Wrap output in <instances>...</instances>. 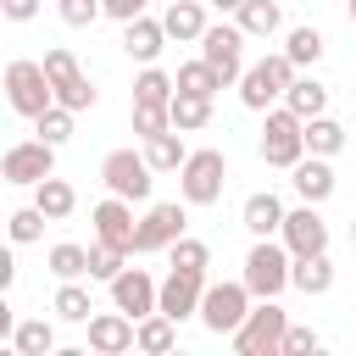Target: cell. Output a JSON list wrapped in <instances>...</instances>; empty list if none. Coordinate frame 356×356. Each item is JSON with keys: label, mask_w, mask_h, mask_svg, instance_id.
Segmentation results:
<instances>
[{"label": "cell", "mask_w": 356, "mask_h": 356, "mask_svg": "<svg viewBox=\"0 0 356 356\" xmlns=\"http://www.w3.org/2000/svg\"><path fill=\"white\" fill-rule=\"evenodd\" d=\"M106 289H111V306L128 312V317H150L161 306V278H150L145 267H122Z\"/></svg>", "instance_id": "cell-15"}, {"label": "cell", "mask_w": 356, "mask_h": 356, "mask_svg": "<svg viewBox=\"0 0 356 356\" xmlns=\"http://www.w3.org/2000/svg\"><path fill=\"white\" fill-rule=\"evenodd\" d=\"M350 250H356V217H350Z\"/></svg>", "instance_id": "cell-48"}, {"label": "cell", "mask_w": 356, "mask_h": 356, "mask_svg": "<svg viewBox=\"0 0 356 356\" xmlns=\"http://www.w3.org/2000/svg\"><path fill=\"white\" fill-rule=\"evenodd\" d=\"M44 267H50V278H56V284H61V278H89V245L61 239V245H50V250H44Z\"/></svg>", "instance_id": "cell-30"}, {"label": "cell", "mask_w": 356, "mask_h": 356, "mask_svg": "<svg viewBox=\"0 0 356 356\" xmlns=\"http://www.w3.org/2000/svg\"><path fill=\"white\" fill-rule=\"evenodd\" d=\"M56 150L61 145H50V139H11L6 145V156H0V178L6 184H17V189H33V184H44L50 172H56Z\"/></svg>", "instance_id": "cell-10"}, {"label": "cell", "mask_w": 356, "mask_h": 356, "mask_svg": "<svg viewBox=\"0 0 356 356\" xmlns=\"http://www.w3.org/2000/svg\"><path fill=\"white\" fill-rule=\"evenodd\" d=\"M11 284H17V261H11V256H0V289H11Z\"/></svg>", "instance_id": "cell-45"}, {"label": "cell", "mask_w": 356, "mask_h": 356, "mask_svg": "<svg viewBox=\"0 0 356 356\" xmlns=\"http://www.w3.org/2000/svg\"><path fill=\"white\" fill-rule=\"evenodd\" d=\"M161 50H167V22L161 17H134V22H122V56L128 61H139V67H150V61H161Z\"/></svg>", "instance_id": "cell-18"}, {"label": "cell", "mask_w": 356, "mask_h": 356, "mask_svg": "<svg viewBox=\"0 0 356 356\" xmlns=\"http://www.w3.org/2000/svg\"><path fill=\"white\" fill-rule=\"evenodd\" d=\"M278 239L289 245V256H323V250H328V217H323L312 200H300L295 211H284Z\"/></svg>", "instance_id": "cell-14"}, {"label": "cell", "mask_w": 356, "mask_h": 356, "mask_svg": "<svg viewBox=\"0 0 356 356\" xmlns=\"http://www.w3.org/2000/svg\"><path fill=\"white\" fill-rule=\"evenodd\" d=\"M39 61H44V72H50V83H56V100H61V106H72V111H95L100 89L89 83V72L78 67V56H72L67 44H50Z\"/></svg>", "instance_id": "cell-11"}, {"label": "cell", "mask_w": 356, "mask_h": 356, "mask_svg": "<svg viewBox=\"0 0 356 356\" xmlns=\"http://www.w3.org/2000/svg\"><path fill=\"white\" fill-rule=\"evenodd\" d=\"M284 328H289V312L278 300H256L250 317L228 334V345L239 356H284Z\"/></svg>", "instance_id": "cell-6"}, {"label": "cell", "mask_w": 356, "mask_h": 356, "mask_svg": "<svg viewBox=\"0 0 356 356\" xmlns=\"http://www.w3.org/2000/svg\"><path fill=\"white\" fill-rule=\"evenodd\" d=\"M161 22H167V39H178V44H200V33L211 28L206 22V0H167Z\"/></svg>", "instance_id": "cell-21"}, {"label": "cell", "mask_w": 356, "mask_h": 356, "mask_svg": "<svg viewBox=\"0 0 356 356\" xmlns=\"http://www.w3.org/2000/svg\"><path fill=\"white\" fill-rule=\"evenodd\" d=\"M172 78H178V89H184V95H211V100H217V95L228 89L206 56H195V61H178V72H172Z\"/></svg>", "instance_id": "cell-31"}, {"label": "cell", "mask_w": 356, "mask_h": 356, "mask_svg": "<svg viewBox=\"0 0 356 356\" xmlns=\"http://www.w3.org/2000/svg\"><path fill=\"white\" fill-rule=\"evenodd\" d=\"M234 22H239L250 39H278V33H284V11H278V0H245Z\"/></svg>", "instance_id": "cell-28"}, {"label": "cell", "mask_w": 356, "mask_h": 356, "mask_svg": "<svg viewBox=\"0 0 356 356\" xmlns=\"http://www.w3.org/2000/svg\"><path fill=\"white\" fill-rule=\"evenodd\" d=\"M150 11V0H106V17L111 22H134V17H145Z\"/></svg>", "instance_id": "cell-44"}, {"label": "cell", "mask_w": 356, "mask_h": 356, "mask_svg": "<svg viewBox=\"0 0 356 356\" xmlns=\"http://www.w3.org/2000/svg\"><path fill=\"white\" fill-rule=\"evenodd\" d=\"M128 117H134V134H139V139H156V134H167V128H172V106L134 100V106H128Z\"/></svg>", "instance_id": "cell-39"}, {"label": "cell", "mask_w": 356, "mask_h": 356, "mask_svg": "<svg viewBox=\"0 0 356 356\" xmlns=\"http://www.w3.org/2000/svg\"><path fill=\"white\" fill-rule=\"evenodd\" d=\"M89 222H95V239H106V245H117V250H128V256H134V234H139L134 200H122V195H111V189H106V200H95V206H89Z\"/></svg>", "instance_id": "cell-13"}, {"label": "cell", "mask_w": 356, "mask_h": 356, "mask_svg": "<svg viewBox=\"0 0 356 356\" xmlns=\"http://www.w3.org/2000/svg\"><path fill=\"white\" fill-rule=\"evenodd\" d=\"M284 200L273 195V189H256V195H245V206H239V222H245V234L250 239H273L278 228H284Z\"/></svg>", "instance_id": "cell-20"}, {"label": "cell", "mask_w": 356, "mask_h": 356, "mask_svg": "<svg viewBox=\"0 0 356 356\" xmlns=\"http://www.w3.org/2000/svg\"><path fill=\"white\" fill-rule=\"evenodd\" d=\"M289 273H295V256H289V245L273 234V239H256L250 250H245V284H250V295L256 300H278L284 289H289Z\"/></svg>", "instance_id": "cell-3"}, {"label": "cell", "mask_w": 356, "mask_h": 356, "mask_svg": "<svg viewBox=\"0 0 356 356\" xmlns=\"http://www.w3.org/2000/svg\"><path fill=\"white\" fill-rule=\"evenodd\" d=\"M289 189H295L300 200L323 206V200L339 189V178H334V156H300V161L289 167Z\"/></svg>", "instance_id": "cell-19"}, {"label": "cell", "mask_w": 356, "mask_h": 356, "mask_svg": "<svg viewBox=\"0 0 356 356\" xmlns=\"http://www.w3.org/2000/svg\"><path fill=\"white\" fill-rule=\"evenodd\" d=\"M172 95H178V78H172V72H161L156 61H150V67H139V78H134V100L172 106Z\"/></svg>", "instance_id": "cell-34"}, {"label": "cell", "mask_w": 356, "mask_h": 356, "mask_svg": "<svg viewBox=\"0 0 356 356\" xmlns=\"http://www.w3.org/2000/svg\"><path fill=\"white\" fill-rule=\"evenodd\" d=\"M284 106L300 111V117H323L328 111V83L317 72H295V83L284 89Z\"/></svg>", "instance_id": "cell-24"}, {"label": "cell", "mask_w": 356, "mask_h": 356, "mask_svg": "<svg viewBox=\"0 0 356 356\" xmlns=\"http://www.w3.org/2000/svg\"><path fill=\"white\" fill-rule=\"evenodd\" d=\"M72 128H78V111H72V106H61V100H56L50 111H39V117H33V134H39V139H50V145H67V139H72Z\"/></svg>", "instance_id": "cell-36"}, {"label": "cell", "mask_w": 356, "mask_h": 356, "mask_svg": "<svg viewBox=\"0 0 356 356\" xmlns=\"http://www.w3.org/2000/svg\"><path fill=\"white\" fill-rule=\"evenodd\" d=\"M56 17L67 28H95L106 17V0H56Z\"/></svg>", "instance_id": "cell-41"}, {"label": "cell", "mask_w": 356, "mask_h": 356, "mask_svg": "<svg viewBox=\"0 0 356 356\" xmlns=\"http://www.w3.org/2000/svg\"><path fill=\"white\" fill-rule=\"evenodd\" d=\"M222 189H228V156H222L217 145L189 150V161L178 167V195H184L189 206H217Z\"/></svg>", "instance_id": "cell-5"}, {"label": "cell", "mask_w": 356, "mask_h": 356, "mask_svg": "<svg viewBox=\"0 0 356 356\" xmlns=\"http://www.w3.org/2000/svg\"><path fill=\"white\" fill-rule=\"evenodd\" d=\"M33 206H39L50 222H67V217L78 211V189H72L67 178H56V172H50L44 184H33Z\"/></svg>", "instance_id": "cell-25"}, {"label": "cell", "mask_w": 356, "mask_h": 356, "mask_svg": "<svg viewBox=\"0 0 356 356\" xmlns=\"http://www.w3.org/2000/svg\"><path fill=\"white\" fill-rule=\"evenodd\" d=\"M11 356H56V323L50 317H22L11 328Z\"/></svg>", "instance_id": "cell-23"}, {"label": "cell", "mask_w": 356, "mask_h": 356, "mask_svg": "<svg viewBox=\"0 0 356 356\" xmlns=\"http://www.w3.org/2000/svg\"><path fill=\"white\" fill-rule=\"evenodd\" d=\"M89 350L95 356H122V350H139V317H128V312H95L89 323Z\"/></svg>", "instance_id": "cell-17"}, {"label": "cell", "mask_w": 356, "mask_h": 356, "mask_svg": "<svg viewBox=\"0 0 356 356\" xmlns=\"http://www.w3.org/2000/svg\"><path fill=\"white\" fill-rule=\"evenodd\" d=\"M300 156H306V117L278 100L273 111H261V161L278 167V172H289Z\"/></svg>", "instance_id": "cell-4"}, {"label": "cell", "mask_w": 356, "mask_h": 356, "mask_svg": "<svg viewBox=\"0 0 356 356\" xmlns=\"http://www.w3.org/2000/svg\"><path fill=\"white\" fill-rule=\"evenodd\" d=\"M345 139H350V134H345L328 111H323V117H306V156H339Z\"/></svg>", "instance_id": "cell-32"}, {"label": "cell", "mask_w": 356, "mask_h": 356, "mask_svg": "<svg viewBox=\"0 0 356 356\" xmlns=\"http://www.w3.org/2000/svg\"><path fill=\"white\" fill-rule=\"evenodd\" d=\"M6 106L17 117H28V122L56 106V83H50L44 61H33V56H11L6 61Z\"/></svg>", "instance_id": "cell-2"}, {"label": "cell", "mask_w": 356, "mask_h": 356, "mask_svg": "<svg viewBox=\"0 0 356 356\" xmlns=\"http://www.w3.org/2000/svg\"><path fill=\"white\" fill-rule=\"evenodd\" d=\"M172 345H178V323H172L167 312L139 317V350H145V356H167Z\"/></svg>", "instance_id": "cell-33"}, {"label": "cell", "mask_w": 356, "mask_h": 356, "mask_svg": "<svg viewBox=\"0 0 356 356\" xmlns=\"http://www.w3.org/2000/svg\"><path fill=\"white\" fill-rule=\"evenodd\" d=\"M295 61L284 56V50H267L261 61H250L245 67V78H239V106L245 111H273L278 100H284V89L295 83Z\"/></svg>", "instance_id": "cell-1"}, {"label": "cell", "mask_w": 356, "mask_h": 356, "mask_svg": "<svg viewBox=\"0 0 356 356\" xmlns=\"http://www.w3.org/2000/svg\"><path fill=\"white\" fill-rule=\"evenodd\" d=\"M167 267H195V273H206V267H211V245L195 239V234H184V239L167 245Z\"/></svg>", "instance_id": "cell-40"}, {"label": "cell", "mask_w": 356, "mask_h": 356, "mask_svg": "<svg viewBox=\"0 0 356 356\" xmlns=\"http://www.w3.org/2000/svg\"><path fill=\"white\" fill-rule=\"evenodd\" d=\"M211 122V95H172V128H184V134H200Z\"/></svg>", "instance_id": "cell-35"}, {"label": "cell", "mask_w": 356, "mask_h": 356, "mask_svg": "<svg viewBox=\"0 0 356 356\" xmlns=\"http://www.w3.org/2000/svg\"><path fill=\"white\" fill-rule=\"evenodd\" d=\"M50 312H56V323H89V317H95V295H89V284H78V278H61V284H56V300H50Z\"/></svg>", "instance_id": "cell-26"}, {"label": "cell", "mask_w": 356, "mask_h": 356, "mask_svg": "<svg viewBox=\"0 0 356 356\" xmlns=\"http://www.w3.org/2000/svg\"><path fill=\"white\" fill-rule=\"evenodd\" d=\"M289 289H300V295H328V289H334V261H328V250H323V256H295Z\"/></svg>", "instance_id": "cell-27"}, {"label": "cell", "mask_w": 356, "mask_h": 356, "mask_svg": "<svg viewBox=\"0 0 356 356\" xmlns=\"http://www.w3.org/2000/svg\"><path fill=\"white\" fill-rule=\"evenodd\" d=\"M345 11H350V28H356V0H345Z\"/></svg>", "instance_id": "cell-47"}, {"label": "cell", "mask_w": 356, "mask_h": 356, "mask_svg": "<svg viewBox=\"0 0 356 356\" xmlns=\"http://www.w3.org/2000/svg\"><path fill=\"white\" fill-rule=\"evenodd\" d=\"M323 339H317V328H306V323H289L284 328V356H306V350H317Z\"/></svg>", "instance_id": "cell-42"}, {"label": "cell", "mask_w": 356, "mask_h": 356, "mask_svg": "<svg viewBox=\"0 0 356 356\" xmlns=\"http://www.w3.org/2000/svg\"><path fill=\"white\" fill-rule=\"evenodd\" d=\"M44 222H50V217L28 200V206H17V211L6 217V234H11V245H33V239H44Z\"/></svg>", "instance_id": "cell-37"}, {"label": "cell", "mask_w": 356, "mask_h": 356, "mask_svg": "<svg viewBox=\"0 0 356 356\" xmlns=\"http://www.w3.org/2000/svg\"><path fill=\"white\" fill-rule=\"evenodd\" d=\"M245 39H250V33H245L239 22H211V28L200 33V56L217 67V78H222L228 89L245 78Z\"/></svg>", "instance_id": "cell-12"}, {"label": "cell", "mask_w": 356, "mask_h": 356, "mask_svg": "<svg viewBox=\"0 0 356 356\" xmlns=\"http://www.w3.org/2000/svg\"><path fill=\"white\" fill-rule=\"evenodd\" d=\"M122 267H128V250H117V245H106V239L89 245V284H111Z\"/></svg>", "instance_id": "cell-38"}, {"label": "cell", "mask_w": 356, "mask_h": 356, "mask_svg": "<svg viewBox=\"0 0 356 356\" xmlns=\"http://www.w3.org/2000/svg\"><path fill=\"white\" fill-rule=\"evenodd\" d=\"M145 161H150L156 172H178V167L189 161V145H184V128H167V134H156V139H145Z\"/></svg>", "instance_id": "cell-29"}, {"label": "cell", "mask_w": 356, "mask_h": 356, "mask_svg": "<svg viewBox=\"0 0 356 356\" xmlns=\"http://www.w3.org/2000/svg\"><path fill=\"white\" fill-rule=\"evenodd\" d=\"M250 306H256V295H250L245 278H217V284H206V295H200V328H206V334H234V328L250 317Z\"/></svg>", "instance_id": "cell-7"}, {"label": "cell", "mask_w": 356, "mask_h": 356, "mask_svg": "<svg viewBox=\"0 0 356 356\" xmlns=\"http://www.w3.org/2000/svg\"><path fill=\"white\" fill-rule=\"evenodd\" d=\"M206 273H195V267H167V278H161V306L156 312H167L172 323H184V317H200V295H206Z\"/></svg>", "instance_id": "cell-16"}, {"label": "cell", "mask_w": 356, "mask_h": 356, "mask_svg": "<svg viewBox=\"0 0 356 356\" xmlns=\"http://www.w3.org/2000/svg\"><path fill=\"white\" fill-rule=\"evenodd\" d=\"M39 6H44V0H0V17H6V22H33Z\"/></svg>", "instance_id": "cell-43"}, {"label": "cell", "mask_w": 356, "mask_h": 356, "mask_svg": "<svg viewBox=\"0 0 356 356\" xmlns=\"http://www.w3.org/2000/svg\"><path fill=\"white\" fill-rule=\"evenodd\" d=\"M189 234V200L178 195V200H156V206H145V217H139V234H134V256H161L172 239H184Z\"/></svg>", "instance_id": "cell-9"}, {"label": "cell", "mask_w": 356, "mask_h": 356, "mask_svg": "<svg viewBox=\"0 0 356 356\" xmlns=\"http://www.w3.org/2000/svg\"><path fill=\"white\" fill-rule=\"evenodd\" d=\"M323 50H328V39H323V28H317V22H295V28L284 33V56H289L300 72H312V67L323 61Z\"/></svg>", "instance_id": "cell-22"}, {"label": "cell", "mask_w": 356, "mask_h": 356, "mask_svg": "<svg viewBox=\"0 0 356 356\" xmlns=\"http://www.w3.org/2000/svg\"><path fill=\"white\" fill-rule=\"evenodd\" d=\"M206 6H211L217 17H239V6H245V0H206Z\"/></svg>", "instance_id": "cell-46"}, {"label": "cell", "mask_w": 356, "mask_h": 356, "mask_svg": "<svg viewBox=\"0 0 356 356\" xmlns=\"http://www.w3.org/2000/svg\"><path fill=\"white\" fill-rule=\"evenodd\" d=\"M100 184L111 189V195H122V200H150V189H156V167L145 161V150H134V145H117V150H106V161H100Z\"/></svg>", "instance_id": "cell-8"}]
</instances>
